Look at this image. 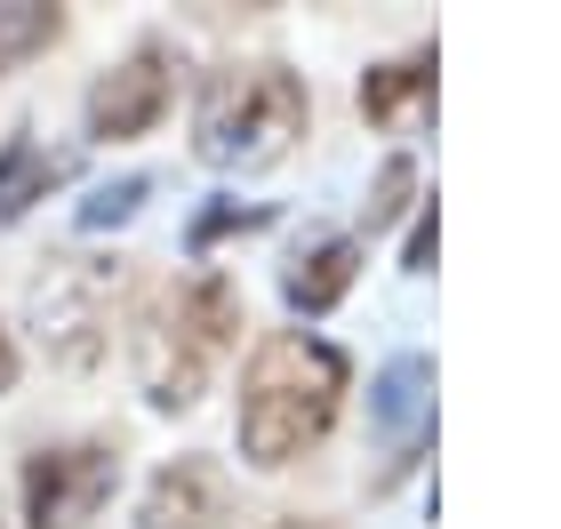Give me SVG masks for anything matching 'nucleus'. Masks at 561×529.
<instances>
[{"label":"nucleus","instance_id":"nucleus-19","mask_svg":"<svg viewBox=\"0 0 561 529\" xmlns=\"http://www.w3.org/2000/svg\"><path fill=\"white\" fill-rule=\"evenodd\" d=\"M0 529H9V506H0Z\"/></svg>","mask_w":561,"mask_h":529},{"label":"nucleus","instance_id":"nucleus-12","mask_svg":"<svg viewBox=\"0 0 561 529\" xmlns=\"http://www.w3.org/2000/svg\"><path fill=\"white\" fill-rule=\"evenodd\" d=\"M57 33H65V16L48 9V0H0V72H16L24 57H41Z\"/></svg>","mask_w":561,"mask_h":529},{"label":"nucleus","instance_id":"nucleus-3","mask_svg":"<svg viewBox=\"0 0 561 529\" xmlns=\"http://www.w3.org/2000/svg\"><path fill=\"white\" fill-rule=\"evenodd\" d=\"M241 337V289L225 273H193L161 297V313L137 337V377L152 410H193L209 393V369L225 361V345Z\"/></svg>","mask_w":561,"mask_h":529},{"label":"nucleus","instance_id":"nucleus-11","mask_svg":"<svg viewBox=\"0 0 561 529\" xmlns=\"http://www.w3.org/2000/svg\"><path fill=\"white\" fill-rule=\"evenodd\" d=\"M57 176H65V161H57V153H41V145L16 129L9 145H0V217H24L48 185H57Z\"/></svg>","mask_w":561,"mask_h":529},{"label":"nucleus","instance_id":"nucleus-4","mask_svg":"<svg viewBox=\"0 0 561 529\" xmlns=\"http://www.w3.org/2000/svg\"><path fill=\"white\" fill-rule=\"evenodd\" d=\"M121 306H129V265L113 257H48V273H33V289H24V321H33L41 353L65 369L105 361Z\"/></svg>","mask_w":561,"mask_h":529},{"label":"nucleus","instance_id":"nucleus-5","mask_svg":"<svg viewBox=\"0 0 561 529\" xmlns=\"http://www.w3.org/2000/svg\"><path fill=\"white\" fill-rule=\"evenodd\" d=\"M121 490L113 441H48L24 458V529H81Z\"/></svg>","mask_w":561,"mask_h":529},{"label":"nucleus","instance_id":"nucleus-10","mask_svg":"<svg viewBox=\"0 0 561 529\" xmlns=\"http://www.w3.org/2000/svg\"><path fill=\"white\" fill-rule=\"evenodd\" d=\"M425 96H433V48H410V57H393V65H369L362 113L369 120H401L410 105H425Z\"/></svg>","mask_w":561,"mask_h":529},{"label":"nucleus","instance_id":"nucleus-16","mask_svg":"<svg viewBox=\"0 0 561 529\" xmlns=\"http://www.w3.org/2000/svg\"><path fill=\"white\" fill-rule=\"evenodd\" d=\"M433 249H442V209L425 200L417 225H410V241H401V265H410V273H433Z\"/></svg>","mask_w":561,"mask_h":529},{"label":"nucleus","instance_id":"nucleus-1","mask_svg":"<svg viewBox=\"0 0 561 529\" xmlns=\"http://www.w3.org/2000/svg\"><path fill=\"white\" fill-rule=\"evenodd\" d=\"M337 401H345V353L313 337V330H273L241 369V458L249 465H297L329 425H337Z\"/></svg>","mask_w":561,"mask_h":529},{"label":"nucleus","instance_id":"nucleus-2","mask_svg":"<svg viewBox=\"0 0 561 529\" xmlns=\"http://www.w3.org/2000/svg\"><path fill=\"white\" fill-rule=\"evenodd\" d=\"M305 113H313V96H305V81L289 65L233 57V65H217L209 81H201L193 153L209 169H265L305 137Z\"/></svg>","mask_w":561,"mask_h":529},{"label":"nucleus","instance_id":"nucleus-7","mask_svg":"<svg viewBox=\"0 0 561 529\" xmlns=\"http://www.w3.org/2000/svg\"><path fill=\"white\" fill-rule=\"evenodd\" d=\"M369 425H377V441H386V473H377L369 490H393V473L433 441V361H425V353H393V361L377 369Z\"/></svg>","mask_w":561,"mask_h":529},{"label":"nucleus","instance_id":"nucleus-13","mask_svg":"<svg viewBox=\"0 0 561 529\" xmlns=\"http://www.w3.org/2000/svg\"><path fill=\"white\" fill-rule=\"evenodd\" d=\"M265 225H273V209H265V200H217V209H201L193 217V257H209V249L217 241H233V233H265Z\"/></svg>","mask_w":561,"mask_h":529},{"label":"nucleus","instance_id":"nucleus-6","mask_svg":"<svg viewBox=\"0 0 561 529\" xmlns=\"http://www.w3.org/2000/svg\"><path fill=\"white\" fill-rule=\"evenodd\" d=\"M169 96H176L169 48L161 41H137L121 65H105L89 81V137H145L152 120L169 113Z\"/></svg>","mask_w":561,"mask_h":529},{"label":"nucleus","instance_id":"nucleus-9","mask_svg":"<svg viewBox=\"0 0 561 529\" xmlns=\"http://www.w3.org/2000/svg\"><path fill=\"white\" fill-rule=\"evenodd\" d=\"M353 273H362V241H353V233H329V241H313V249H297V257H289L280 297H289V313L321 321V313L353 289Z\"/></svg>","mask_w":561,"mask_h":529},{"label":"nucleus","instance_id":"nucleus-14","mask_svg":"<svg viewBox=\"0 0 561 529\" xmlns=\"http://www.w3.org/2000/svg\"><path fill=\"white\" fill-rule=\"evenodd\" d=\"M145 176H113V185H96L89 200H81V225H89V233H105V225H129L137 209H145Z\"/></svg>","mask_w":561,"mask_h":529},{"label":"nucleus","instance_id":"nucleus-15","mask_svg":"<svg viewBox=\"0 0 561 529\" xmlns=\"http://www.w3.org/2000/svg\"><path fill=\"white\" fill-rule=\"evenodd\" d=\"M410 193H417V169L410 161H386V169H377V185H369V200H362V217H369V233H377V225H393L401 209H410Z\"/></svg>","mask_w":561,"mask_h":529},{"label":"nucleus","instance_id":"nucleus-17","mask_svg":"<svg viewBox=\"0 0 561 529\" xmlns=\"http://www.w3.org/2000/svg\"><path fill=\"white\" fill-rule=\"evenodd\" d=\"M16 386V345H9V330H0V393Z\"/></svg>","mask_w":561,"mask_h":529},{"label":"nucleus","instance_id":"nucleus-8","mask_svg":"<svg viewBox=\"0 0 561 529\" xmlns=\"http://www.w3.org/2000/svg\"><path fill=\"white\" fill-rule=\"evenodd\" d=\"M225 521H233V482L209 458H169L145 482L137 529H225Z\"/></svg>","mask_w":561,"mask_h":529},{"label":"nucleus","instance_id":"nucleus-18","mask_svg":"<svg viewBox=\"0 0 561 529\" xmlns=\"http://www.w3.org/2000/svg\"><path fill=\"white\" fill-rule=\"evenodd\" d=\"M273 529H329V521H313V514H289V521H273Z\"/></svg>","mask_w":561,"mask_h":529}]
</instances>
